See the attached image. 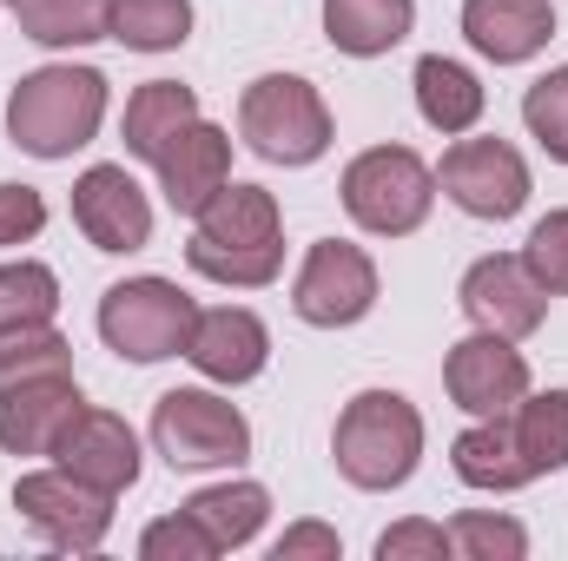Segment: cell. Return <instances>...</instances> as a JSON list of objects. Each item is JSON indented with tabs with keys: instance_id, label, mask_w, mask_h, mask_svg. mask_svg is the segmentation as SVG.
<instances>
[{
	"instance_id": "cell-1",
	"label": "cell",
	"mask_w": 568,
	"mask_h": 561,
	"mask_svg": "<svg viewBox=\"0 0 568 561\" xmlns=\"http://www.w3.org/2000/svg\"><path fill=\"white\" fill-rule=\"evenodd\" d=\"M185 265L212 284L258 290L284 272V218L265 185H219L212 205L199 212V232L185 245Z\"/></svg>"
},
{
	"instance_id": "cell-2",
	"label": "cell",
	"mask_w": 568,
	"mask_h": 561,
	"mask_svg": "<svg viewBox=\"0 0 568 561\" xmlns=\"http://www.w3.org/2000/svg\"><path fill=\"white\" fill-rule=\"evenodd\" d=\"M106 120V73L93 67H40L7 93V140L33 159H73Z\"/></svg>"
},
{
	"instance_id": "cell-3",
	"label": "cell",
	"mask_w": 568,
	"mask_h": 561,
	"mask_svg": "<svg viewBox=\"0 0 568 561\" xmlns=\"http://www.w3.org/2000/svg\"><path fill=\"white\" fill-rule=\"evenodd\" d=\"M337 476L351 489H404L424 462V417L397 390H357L331 436Z\"/></svg>"
},
{
	"instance_id": "cell-4",
	"label": "cell",
	"mask_w": 568,
	"mask_h": 561,
	"mask_svg": "<svg viewBox=\"0 0 568 561\" xmlns=\"http://www.w3.org/2000/svg\"><path fill=\"white\" fill-rule=\"evenodd\" d=\"M239 140L265 165H317L331 152V106L317 100L311 80L297 73H265L239 100Z\"/></svg>"
},
{
	"instance_id": "cell-5",
	"label": "cell",
	"mask_w": 568,
	"mask_h": 561,
	"mask_svg": "<svg viewBox=\"0 0 568 561\" xmlns=\"http://www.w3.org/2000/svg\"><path fill=\"white\" fill-rule=\"evenodd\" d=\"M436 205V172L410 145H371L344 165V212L377 238H410Z\"/></svg>"
},
{
	"instance_id": "cell-6",
	"label": "cell",
	"mask_w": 568,
	"mask_h": 561,
	"mask_svg": "<svg viewBox=\"0 0 568 561\" xmlns=\"http://www.w3.org/2000/svg\"><path fill=\"white\" fill-rule=\"evenodd\" d=\"M199 304L179 290L172 278H126L100 297V337L106 350H120L126 364H159L179 357L192 344Z\"/></svg>"
},
{
	"instance_id": "cell-7",
	"label": "cell",
	"mask_w": 568,
	"mask_h": 561,
	"mask_svg": "<svg viewBox=\"0 0 568 561\" xmlns=\"http://www.w3.org/2000/svg\"><path fill=\"white\" fill-rule=\"evenodd\" d=\"M152 449L172 469H225L252 456V422L212 390H165L152 404Z\"/></svg>"
},
{
	"instance_id": "cell-8",
	"label": "cell",
	"mask_w": 568,
	"mask_h": 561,
	"mask_svg": "<svg viewBox=\"0 0 568 561\" xmlns=\"http://www.w3.org/2000/svg\"><path fill=\"white\" fill-rule=\"evenodd\" d=\"M377 304V265L364 245L351 238H317L304 252V272L291 284V310L317 330H344V324H364Z\"/></svg>"
},
{
	"instance_id": "cell-9",
	"label": "cell",
	"mask_w": 568,
	"mask_h": 561,
	"mask_svg": "<svg viewBox=\"0 0 568 561\" xmlns=\"http://www.w3.org/2000/svg\"><path fill=\"white\" fill-rule=\"evenodd\" d=\"M13 509H20V522H27V529H40V542H47V549H73V555L100 549V542H106V529H113V496L87 489V482H80V476H67L60 462H53V469L20 476V482H13Z\"/></svg>"
},
{
	"instance_id": "cell-10",
	"label": "cell",
	"mask_w": 568,
	"mask_h": 561,
	"mask_svg": "<svg viewBox=\"0 0 568 561\" xmlns=\"http://www.w3.org/2000/svg\"><path fill=\"white\" fill-rule=\"evenodd\" d=\"M436 185L449 192V205H463L469 218H516L529 205V165L509 140H456L443 152Z\"/></svg>"
},
{
	"instance_id": "cell-11",
	"label": "cell",
	"mask_w": 568,
	"mask_h": 561,
	"mask_svg": "<svg viewBox=\"0 0 568 561\" xmlns=\"http://www.w3.org/2000/svg\"><path fill=\"white\" fill-rule=\"evenodd\" d=\"M443 390L463 417H509L529 397V357L509 337L476 330L443 357Z\"/></svg>"
},
{
	"instance_id": "cell-12",
	"label": "cell",
	"mask_w": 568,
	"mask_h": 561,
	"mask_svg": "<svg viewBox=\"0 0 568 561\" xmlns=\"http://www.w3.org/2000/svg\"><path fill=\"white\" fill-rule=\"evenodd\" d=\"M53 462L67 469V476H80L87 489H100V496H126L133 482H140V436H133V422L113 417V410H80V417L60 429V442H53Z\"/></svg>"
},
{
	"instance_id": "cell-13",
	"label": "cell",
	"mask_w": 568,
	"mask_h": 561,
	"mask_svg": "<svg viewBox=\"0 0 568 561\" xmlns=\"http://www.w3.org/2000/svg\"><path fill=\"white\" fill-rule=\"evenodd\" d=\"M463 317L476 324V330H496V337H536L542 330V317H549V290L529 278V265L523 258H476L469 272H463Z\"/></svg>"
},
{
	"instance_id": "cell-14",
	"label": "cell",
	"mask_w": 568,
	"mask_h": 561,
	"mask_svg": "<svg viewBox=\"0 0 568 561\" xmlns=\"http://www.w3.org/2000/svg\"><path fill=\"white\" fill-rule=\"evenodd\" d=\"M73 225L87 232L93 252H145L152 205L126 165H87L73 185Z\"/></svg>"
},
{
	"instance_id": "cell-15",
	"label": "cell",
	"mask_w": 568,
	"mask_h": 561,
	"mask_svg": "<svg viewBox=\"0 0 568 561\" xmlns=\"http://www.w3.org/2000/svg\"><path fill=\"white\" fill-rule=\"evenodd\" d=\"M87 410L73 370L67 377H27L0 390V449L7 456H53L60 429Z\"/></svg>"
},
{
	"instance_id": "cell-16",
	"label": "cell",
	"mask_w": 568,
	"mask_h": 561,
	"mask_svg": "<svg viewBox=\"0 0 568 561\" xmlns=\"http://www.w3.org/2000/svg\"><path fill=\"white\" fill-rule=\"evenodd\" d=\"M185 357H192L199 377H212V384H252V377L265 370V357H272V330H265L258 310H245V304L199 310Z\"/></svg>"
},
{
	"instance_id": "cell-17",
	"label": "cell",
	"mask_w": 568,
	"mask_h": 561,
	"mask_svg": "<svg viewBox=\"0 0 568 561\" xmlns=\"http://www.w3.org/2000/svg\"><path fill=\"white\" fill-rule=\"evenodd\" d=\"M152 165H159V192H165V205L199 218V212L212 205V192L232 178V133H219L212 120H192V126L165 145Z\"/></svg>"
},
{
	"instance_id": "cell-18",
	"label": "cell",
	"mask_w": 568,
	"mask_h": 561,
	"mask_svg": "<svg viewBox=\"0 0 568 561\" xmlns=\"http://www.w3.org/2000/svg\"><path fill=\"white\" fill-rule=\"evenodd\" d=\"M463 40L496 67H523L556 40V7L549 0H463Z\"/></svg>"
},
{
	"instance_id": "cell-19",
	"label": "cell",
	"mask_w": 568,
	"mask_h": 561,
	"mask_svg": "<svg viewBox=\"0 0 568 561\" xmlns=\"http://www.w3.org/2000/svg\"><path fill=\"white\" fill-rule=\"evenodd\" d=\"M410 27H417V0H324V33L351 60L390 53Z\"/></svg>"
},
{
	"instance_id": "cell-20",
	"label": "cell",
	"mask_w": 568,
	"mask_h": 561,
	"mask_svg": "<svg viewBox=\"0 0 568 561\" xmlns=\"http://www.w3.org/2000/svg\"><path fill=\"white\" fill-rule=\"evenodd\" d=\"M449 462H456V476H463L469 489H489V496H496V489H523V482H536L529 462H523V449H516L509 417H476L463 436H456Z\"/></svg>"
},
{
	"instance_id": "cell-21",
	"label": "cell",
	"mask_w": 568,
	"mask_h": 561,
	"mask_svg": "<svg viewBox=\"0 0 568 561\" xmlns=\"http://www.w3.org/2000/svg\"><path fill=\"white\" fill-rule=\"evenodd\" d=\"M192 120H199V93H192V86H179V80H145L140 93L126 100V126H120V133H126V152H133V159H159Z\"/></svg>"
},
{
	"instance_id": "cell-22",
	"label": "cell",
	"mask_w": 568,
	"mask_h": 561,
	"mask_svg": "<svg viewBox=\"0 0 568 561\" xmlns=\"http://www.w3.org/2000/svg\"><path fill=\"white\" fill-rule=\"evenodd\" d=\"M417 113H424V126H436V133H469L483 120L476 73L456 67V60H443V53H424L417 60Z\"/></svg>"
},
{
	"instance_id": "cell-23",
	"label": "cell",
	"mask_w": 568,
	"mask_h": 561,
	"mask_svg": "<svg viewBox=\"0 0 568 561\" xmlns=\"http://www.w3.org/2000/svg\"><path fill=\"white\" fill-rule=\"evenodd\" d=\"M106 40L133 53H172L192 40V0H106Z\"/></svg>"
},
{
	"instance_id": "cell-24",
	"label": "cell",
	"mask_w": 568,
	"mask_h": 561,
	"mask_svg": "<svg viewBox=\"0 0 568 561\" xmlns=\"http://www.w3.org/2000/svg\"><path fill=\"white\" fill-rule=\"evenodd\" d=\"M516 429V449L529 462V476H556L568 469V390H542V397H523L509 410Z\"/></svg>"
},
{
	"instance_id": "cell-25",
	"label": "cell",
	"mask_w": 568,
	"mask_h": 561,
	"mask_svg": "<svg viewBox=\"0 0 568 561\" xmlns=\"http://www.w3.org/2000/svg\"><path fill=\"white\" fill-rule=\"evenodd\" d=\"M185 509L219 536V549H245V542L265 529L272 496H265V482H212V489H199Z\"/></svg>"
},
{
	"instance_id": "cell-26",
	"label": "cell",
	"mask_w": 568,
	"mask_h": 561,
	"mask_svg": "<svg viewBox=\"0 0 568 561\" xmlns=\"http://www.w3.org/2000/svg\"><path fill=\"white\" fill-rule=\"evenodd\" d=\"M13 20L40 47H93V40H106V0H13Z\"/></svg>"
},
{
	"instance_id": "cell-27",
	"label": "cell",
	"mask_w": 568,
	"mask_h": 561,
	"mask_svg": "<svg viewBox=\"0 0 568 561\" xmlns=\"http://www.w3.org/2000/svg\"><path fill=\"white\" fill-rule=\"evenodd\" d=\"M53 310H60V278L40 258H7L0 265V330L53 324Z\"/></svg>"
},
{
	"instance_id": "cell-28",
	"label": "cell",
	"mask_w": 568,
	"mask_h": 561,
	"mask_svg": "<svg viewBox=\"0 0 568 561\" xmlns=\"http://www.w3.org/2000/svg\"><path fill=\"white\" fill-rule=\"evenodd\" d=\"M73 370V344L53 324H27V330H0V390L27 384V377H67Z\"/></svg>"
},
{
	"instance_id": "cell-29",
	"label": "cell",
	"mask_w": 568,
	"mask_h": 561,
	"mask_svg": "<svg viewBox=\"0 0 568 561\" xmlns=\"http://www.w3.org/2000/svg\"><path fill=\"white\" fill-rule=\"evenodd\" d=\"M449 549L463 561H523L529 555V529L516 516H489V509H463L449 522Z\"/></svg>"
},
{
	"instance_id": "cell-30",
	"label": "cell",
	"mask_w": 568,
	"mask_h": 561,
	"mask_svg": "<svg viewBox=\"0 0 568 561\" xmlns=\"http://www.w3.org/2000/svg\"><path fill=\"white\" fill-rule=\"evenodd\" d=\"M523 120H529V133L542 140V152L568 165V67L556 73H542L529 93H523Z\"/></svg>"
},
{
	"instance_id": "cell-31",
	"label": "cell",
	"mask_w": 568,
	"mask_h": 561,
	"mask_svg": "<svg viewBox=\"0 0 568 561\" xmlns=\"http://www.w3.org/2000/svg\"><path fill=\"white\" fill-rule=\"evenodd\" d=\"M140 555L145 561H212V555H225V549H219V536H212L192 509H179V516H159V522L145 529Z\"/></svg>"
},
{
	"instance_id": "cell-32",
	"label": "cell",
	"mask_w": 568,
	"mask_h": 561,
	"mask_svg": "<svg viewBox=\"0 0 568 561\" xmlns=\"http://www.w3.org/2000/svg\"><path fill=\"white\" fill-rule=\"evenodd\" d=\"M523 265H529V278L542 284L549 297H568V212L536 218V232L523 245Z\"/></svg>"
},
{
	"instance_id": "cell-33",
	"label": "cell",
	"mask_w": 568,
	"mask_h": 561,
	"mask_svg": "<svg viewBox=\"0 0 568 561\" xmlns=\"http://www.w3.org/2000/svg\"><path fill=\"white\" fill-rule=\"evenodd\" d=\"M449 549V529L443 522H397L377 536V561H443Z\"/></svg>"
},
{
	"instance_id": "cell-34",
	"label": "cell",
	"mask_w": 568,
	"mask_h": 561,
	"mask_svg": "<svg viewBox=\"0 0 568 561\" xmlns=\"http://www.w3.org/2000/svg\"><path fill=\"white\" fill-rule=\"evenodd\" d=\"M47 225V198L33 185H0V245H27Z\"/></svg>"
},
{
	"instance_id": "cell-35",
	"label": "cell",
	"mask_w": 568,
	"mask_h": 561,
	"mask_svg": "<svg viewBox=\"0 0 568 561\" xmlns=\"http://www.w3.org/2000/svg\"><path fill=\"white\" fill-rule=\"evenodd\" d=\"M344 555V542H337V529H324V522H297V529H284L272 561H337Z\"/></svg>"
}]
</instances>
